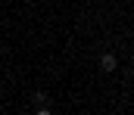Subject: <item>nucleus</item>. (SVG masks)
<instances>
[{
  "mask_svg": "<svg viewBox=\"0 0 134 115\" xmlns=\"http://www.w3.org/2000/svg\"><path fill=\"white\" fill-rule=\"evenodd\" d=\"M115 65H119L115 53H103V56H100V69H103V72H115Z\"/></svg>",
  "mask_w": 134,
  "mask_h": 115,
  "instance_id": "nucleus-1",
  "label": "nucleus"
},
{
  "mask_svg": "<svg viewBox=\"0 0 134 115\" xmlns=\"http://www.w3.org/2000/svg\"><path fill=\"white\" fill-rule=\"evenodd\" d=\"M34 115H53V112H50V109H37Z\"/></svg>",
  "mask_w": 134,
  "mask_h": 115,
  "instance_id": "nucleus-3",
  "label": "nucleus"
},
{
  "mask_svg": "<svg viewBox=\"0 0 134 115\" xmlns=\"http://www.w3.org/2000/svg\"><path fill=\"white\" fill-rule=\"evenodd\" d=\"M34 103H37L41 109H47V103H50V96H47L44 90H37V93H34Z\"/></svg>",
  "mask_w": 134,
  "mask_h": 115,
  "instance_id": "nucleus-2",
  "label": "nucleus"
}]
</instances>
